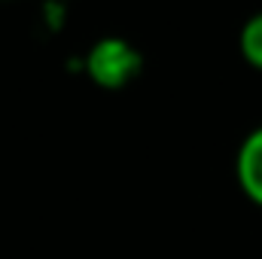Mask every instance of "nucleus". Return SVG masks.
Masks as SVG:
<instances>
[{"label":"nucleus","instance_id":"nucleus-1","mask_svg":"<svg viewBox=\"0 0 262 259\" xmlns=\"http://www.w3.org/2000/svg\"><path fill=\"white\" fill-rule=\"evenodd\" d=\"M82 70L98 89L119 92L128 82H134L137 73L143 70V52L125 37H101L98 43L89 46Z\"/></svg>","mask_w":262,"mask_h":259},{"label":"nucleus","instance_id":"nucleus-3","mask_svg":"<svg viewBox=\"0 0 262 259\" xmlns=\"http://www.w3.org/2000/svg\"><path fill=\"white\" fill-rule=\"evenodd\" d=\"M238 52L253 70L262 73V9L247 15V21L238 31Z\"/></svg>","mask_w":262,"mask_h":259},{"label":"nucleus","instance_id":"nucleus-2","mask_svg":"<svg viewBox=\"0 0 262 259\" xmlns=\"http://www.w3.org/2000/svg\"><path fill=\"white\" fill-rule=\"evenodd\" d=\"M235 180L244 198L262 207V125L247 131L235 153Z\"/></svg>","mask_w":262,"mask_h":259}]
</instances>
